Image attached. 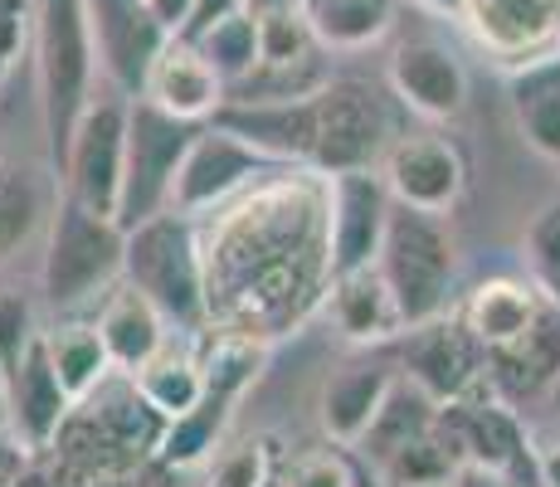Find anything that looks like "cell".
Masks as SVG:
<instances>
[{
    "label": "cell",
    "mask_w": 560,
    "mask_h": 487,
    "mask_svg": "<svg viewBox=\"0 0 560 487\" xmlns=\"http://www.w3.org/2000/svg\"><path fill=\"white\" fill-rule=\"evenodd\" d=\"M210 123L240 132L278 166H312L322 176L375 166L390 151V117L365 83H322L288 103H224Z\"/></svg>",
    "instance_id": "6da1fadb"
},
{
    "label": "cell",
    "mask_w": 560,
    "mask_h": 487,
    "mask_svg": "<svg viewBox=\"0 0 560 487\" xmlns=\"http://www.w3.org/2000/svg\"><path fill=\"white\" fill-rule=\"evenodd\" d=\"M35 54H39V117H45L49 166H63L73 127L89 113L98 79L89 0H35Z\"/></svg>",
    "instance_id": "7a4b0ae2"
},
{
    "label": "cell",
    "mask_w": 560,
    "mask_h": 487,
    "mask_svg": "<svg viewBox=\"0 0 560 487\" xmlns=\"http://www.w3.org/2000/svg\"><path fill=\"white\" fill-rule=\"evenodd\" d=\"M127 264V230L113 214H98L79 205L73 195H54L49 210V240H45V264H39V288L54 317L98 302L113 283H122Z\"/></svg>",
    "instance_id": "3957f363"
},
{
    "label": "cell",
    "mask_w": 560,
    "mask_h": 487,
    "mask_svg": "<svg viewBox=\"0 0 560 487\" xmlns=\"http://www.w3.org/2000/svg\"><path fill=\"white\" fill-rule=\"evenodd\" d=\"M122 278L142 288L161 308V317L176 332H196L210 322V278H205V258L190 214L161 210L152 220L127 230V264Z\"/></svg>",
    "instance_id": "277c9868"
},
{
    "label": "cell",
    "mask_w": 560,
    "mask_h": 487,
    "mask_svg": "<svg viewBox=\"0 0 560 487\" xmlns=\"http://www.w3.org/2000/svg\"><path fill=\"white\" fill-rule=\"evenodd\" d=\"M375 268H381V278L390 283L405 327L444 317L448 302H454V283H458L454 230L444 224V214H424V210H409V205H395Z\"/></svg>",
    "instance_id": "5b68a950"
},
{
    "label": "cell",
    "mask_w": 560,
    "mask_h": 487,
    "mask_svg": "<svg viewBox=\"0 0 560 487\" xmlns=\"http://www.w3.org/2000/svg\"><path fill=\"white\" fill-rule=\"evenodd\" d=\"M205 123L176 117L156 107L152 97H132L127 107V171H122V205H117V224L152 220V214L171 210V190H176L180 161H186L190 142L200 137Z\"/></svg>",
    "instance_id": "8992f818"
},
{
    "label": "cell",
    "mask_w": 560,
    "mask_h": 487,
    "mask_svg": "<svg viewBox=\"0 0 560 487\" xmlns=\"http://www.w3.org/2000/svg\"><path fill=\"white\" fill-rule=\"evenodd\" d=\"M390 356L400 366L405 381H415L424 395H434L439 405L468 399L488 385V346L478 341V332L463 322V312L448 308L444 317H429L419 327H405L390 341Z\"/></svg>",
    "instance_id": "52a82bcc"
},
{
    "label": "cell",
    "mask_w": 560,
    "mask_h": 487,
    "mask_svg": "<svg viewBox=\"0 0 560 487\" xmlns=\"http://www.w3.org/2000/svg\"><path fill=\"white\" fill-rule=\"evenodd\" d=\"M127 107L132 97H93L89 113L73 127V142L63 151V166L54 176L63 181V195L98 214H113L122 205V171H127Z\"/></svg>",
    "instance_id": "ba28073f"
},
{
    "label": "cell",
    "mask_w": 560,
    "mask_h": 487,
    "mask_svg": "<svg viewBox=\"0 0 560 487\" xmlns=\"http://www.w3.org/2000/svg\"><path fill=\"white\" fill-rule=\"evenodd\" d=\"M395 195L375 166H351L327 176V268L351 274L381 258L385 224H390Z\"/></svg>",
    "instance_id": "9c48e42d"
},
{
    "label": "cell",
    "mask_w": 560,
    "mask_h": 487,
    "mask_svg": "<svg viewBox=\"0 0 560 487\" xmlns=\"http://www.w3.org/2000/svg\"><path fill=\"white\" fill-rule=\"evenodd\" d=\"M268 171H278V161L268 156V151L244 142L230 127L205 123L200 137L186 151V161H180L176 190H171V210L200 214V210H210V205H220L224 195H234L244 181L268 176Z\"/></svg>",
    "instance_id": "30bf717a"
},
{
    "label": "cell",
    "mask_w": 560,
    "mask_h": 487,
    "mask_svg": "<svg viewBox=\"0 0 560 487\" xmlns=\"http://www.w3.org/2000/svg\"><path fill=\"white\" fill-rule=\"evenodd\" d=\"M89 20L107 83L122 97H142L147 73H152L156 54L166 49L171 30L147 10V0H89Z\"/></svg>",
    "instance_id": "8fae6325"
},
{
    "label": "cell",
    "mask_w": 560,
    "mask_h": 487,
    "mask_svg": "<svg viewBox=\"0 0 560 487\" xmlns=\"http://www.w3.org/2000/svg\"><path fill=\"white\" fill-rule=\"evenodd\" d=\"M381 176L390 186L395 205H409V210H424V214H448L463 200V186H468L463 151L448 137H434V132L395 137L390 151H385Z\"/></svg>",
    "instance_id": "7c38bea8"
},
{
    "label": "cell",
    "mask_w": 560,
    "mask_h": 487,
    "mask_svg": "<svg viewBox=\"0 0 560 487\" xmlns=\"http://www.w3.org/2000/svg\"><path fill=\"white\" fill-rule=\"evenodd\" d=\"M73 405H79V399L59 381V371H54V361H49L45 332H39V341L30 346L15 361V371L5 375V429L25 443L30 453H45L59 443L63 429H69Z\"/></svg>",
    "instance_id": "4fadbf2b"
},
{
    "label": "cell",
    "mask_w": 560,
    "mask_h": 487,
    "mask_svg": "<svg viewBox=\"0 0 560 487\" xmlns=\"http://www.w3.org/2000/svg\"><path fill=\"white\" fill-rule=\"evenodd\" d=\"M390 89L409 113L429 117V123H448L468 103V73L463 59L439 39H409L390 59Z\"/></svg>",
    "instance_id": "5bb4252c"
},
{
    "label": "cell",
    "mask_w": 560,
    "mask_h": 487,
    "mask_svg": "<svg viewBox=\"0 0 560 487\" xmlns=\"http://www.w3.org/2000/svg\"><path fill=\"white\" fill-rule=\"evenodd\" d=\"M444 429L454 434L463 463L472 468H492V473H512L526 453V429L516 419V409L492 390H478L468 399H454V405L439 409Z\"/></svg>",
    "instance_id": "9a60e30c"
},
{
    "label": "cell",
    "mask_w": 560,
    "mask_h": 487,
    "mask_svg": "<svg viewBox=\"0 0 560 487\" xmlns=\"http://www.w3.org/2000/svg\"><path fill=\"white\" fill-rule=\"evenodd\" d=\"M560 381V302L546 298L541 317L508 346L488 351V385L502 399H536Z\"/></svg>",
    "instance_id": "2e32d148"
},
{
    "label": "cell",
    "mask_w": 560,
    "mask_h": 487,
    "mask_svg": "<svg viewBox=\"0 0 560 487\" xmlns=\"http://www.w3.org/2000/svg\"><path fill=\"white\" fill-rule=\"evenodd\" d=\"M142 97H152L156 107L176 117H190V123H210L224 107V79L214 73V63L200 54L196 39L171 35L166 49L156 54L152 73H147Z\"/></svg>",
    "instance_id": "e0dca14e"
},
{
    "label": "cell",
    "mask_w": 560,
    "mask_h": 487,
    "mask_svg": "<svg viewBox=\"0 0 560 487\" xmlns=\"http://www.w3.org/2000/svg\"><path fill=\"white\" fill-rule=\"evenodd\" d=\"M395 385V371L381 361H347L322 381L317 395V415H322V434L341 449H357L365 439V429L375 425L385 395Z\"/></svg>",
    "instance_id": "ac0fdd59"
},
{
    "label": "cell",
    "mask_w": 560,
    "mask_h": 487,
    "mask_svg": "<svg viewBox=\"0 0 560 487\" xmlns=\"http://www.w3.org/2000/svg\"><path fill=\"white\" fill-rule=\"evenodd\" d=\"M463 15L482 45L522 63L560 49V0H463Z\"/></svg>",
    "instance_id": "d6986e66"
},
{
    "label": "cell",
    "mask_w": 560,
    "mask_h": 487,
    "mask_svg": "<svg viewBox=\"0 0 560 487\" xmlns=\"http://www.w3.org/2000/svg\"><path fill=\"white\" fill-rule=\"evenodd\" d=\"M327 317L341 337L357 341V346H390L405 332V317H400V308H395V292L375 264L351 268V274H331Z\"/></svg>",
    "instance_id": "ffe728a7"
},
{
    "label": "cell",
    "mask_w": 560,
    "mask_h": 487,
    "mask_svg": "<svg viewBox=\"0 0 560 487\" xmlns=\"http://www.w3.org/2000/svg\"><path fill=\"white\" fill-rule=\"evenodd\" d=\"M93 322H98V337L107 346V356H113V371H122V375L142 371L161 346H166V332H171V322L161 317L156 302L147 298L142 288L127 283V278L103 292Z\"/></svg>",
    "instance_id": "44dd1931"
},
{
    "label": "cell",
    "mask_w": 560,
    "mask_h": 487,
    "mask_svg": "<svg viewBox=\"0 0 560 487\" xmlns=\"http://www.w3.org/2000/svg\"><path fill=\"white\" fill-rule=\"evenodd\" d=\"M508 97H512V117L522 142L541 161L560 166V49L516 63Z\"/></svg>",
    "instance_id": "7402d4cb"
},
{
    "label": "cell",
    "mask_w": 560,
    "mask_h": 487,
    "mask_svg": "<svg viewBox=\"0 0 560 487\" xmlns=\"http://www.w3.org/2000/svg\"><path fill=\"white\" fill-rule=\"evenodd\" d=\"M541 308H546V292L536 288L532 278H512V274L488 278V283H478L458 302L463 322L478 332V341L488 346V351L522 337V332L541 317Z\"/></svg>",
    "instance_id": "603a6c76"
},
{
    "label": "cell",
    "mask_w": 560,
    "mask_h": 487,
    "mask_svg": "<svg viewBox=\"0 0 560 487\" xmlns=\"http://www.w3.org/2000/svg\"><path fill=\"white\" fill-rule=\"evenodd\" d=\"M240 399L244 395L205 385L200 405H190L186 415L166 419V434H161V443H156V459L166 463V468H196V463H205L214 449H220V434L230 429Z\"/></svg>",
    "instance_id": "cb8c5ba5"
},
{
    "label": "cell",
    "mask_w": 560,
    "mask_h": 487,
    "mask_svg": "<svg viewBox=\"0 0 560 487\" xmlns=\"http://www.w3.org/2000/svg\"><path fill=\"white\" fill-rule=\"evenodd\" d=\"M439 399L434 395H424L415 381H405V375H395V385H390V395H385V405H381V415H375V425L365 429V439L357 443V449L365 453V459L381 468L390 453H400L409 439H419L424 429H434L439 425Z\"/></svg>",
    "instance_id": "d4e9b609"
},
{
    "label": "cell",
    "mask_w": 560,
    "mask_h": 487,
    "mask_svg": "<svg viewBox=\"0 0 560 487\" xmlns=\"http://www.w3.org/2000/svg\"><path fill=\"white\" fill-rule=\"evenodd\" d=\"M45 346H49V361L59 371V381L69 385L73 399H89L93 390L107 381L113 371V356L98 337V322H83V317H59L54 327H45Z\"/></svg>",
    "instance_id": "484cf974"
},
{
    "label": "cell",
    "mask_w": 560,
    "mask_h": 487,
    "mask_svg": "<svg viewBox=\"0 0 560 487\" xmlns=\"http://www.w3.org/2000/svg\"><path fill=\"white\" fill-rule=\"evenodd\" d=\"M303 15L322 49H365L390 35L395 0H303Z\"/></svg>",
    "instance_id": "4316f807"
},
{
    "label": "cell",
    "mask_w": 560,
    "mask_h": 487,
    "mask_svg": "<svg viewBox=\"0 0 560 487\" xmlns=\"http://www.w3.org/2000/svg\"><path fill=\"white\" fill-rule=\"evenodd\" d=\"M132 385L142 390V399L156 409L161 419L186 415L190 405H200L205 395V361L186 346H161L142 371H132Z\"/></svg>",
    "instance_id": "83f0119b"
},
{
    "label": "cell",
    "mask_w": 560,
    "mask_h": 487,
    "mask_svg": "<svg viewBox=\"0 0 560 487\" xmlns=\"http://www.w3.org/2000/svg\"><path fill=\"white\" fill-rule=\"evenodd\" d=\"M54 210V200L39 186V171L25 161L0 156V264L20 254V244L39 230V220Z\"/></svg>",
    "instance_id": "f1b7e54d"
},
{
    "label": "cell",
    "mask_w": 560,
    "mask_h": 487,
    "mask_svg": "<svg viewBox=\"0 0 560 487\" xmlns=\"http://www.w3.org/2000/svg\"><path fill=\"white\" fill-rule=\"evenodd\" d=\"M458 468H463V453L454 434L444 429V419H439L434 429H424L419 439H409L400 453H390L381 463V478L390 487H448L458 478Z\"/></svg>",
    "instance_id": "f546056e"
},
{
    "label": "cell",
    "mask_w": 560,
    "mask_h": 487,
    "mask_svg": "<svg viewBox=\"0 0 560 487\" xmlns=\"http://www.w3.org/2000/svg\"><path fill=\"white\" fill-rule=\"evenodd\" d=\"M200 54L214 63V73L224 79V93L234 89L240 79H249V73L264 63V49H258V20L249 10H234V15L214 20L205 35H196Z\"/></svg>",
    "instance_id": "4dcf8cb0"
},
{
    "label": "cell",
    "mask_w": 560,
    "mask_h": 487,
    "mask_svg": "<svg viewBox=\"0 0 560 487\" xmlns=\"http://www.w3.org/2000/svg\"><path fill=\"white\" fill-rule=\"evenodd\" d=\"M322 83H331L327 63H322V49L307 54V59H293V63H258L249 79H240L224 103H288V97H303V93H317Z\"/></svg>",
    "instance_id": "1f68e13d"
},
{
    "label": "cell",
    "mask_w": 560,
    "mask_h": 487,
    "mask_svg": "<svg viewBox=\"0 0 560 487\" xmlns=\"http://www.w3.org/2000/svg\"><path fill=\"white\" fill-rule=\"evenodd\" d=\"M522 258H526V278L551 302H560V195H551V200L526 220Z\"/></svg>",
    "instance_id": "d6a6232c"
},
{
    "label": "cell",
    "mask_w": 560,
    "mask_h": 487,
    "mask_svg": "<svg viewBox=\"0 0 560 487\" xmlns=\"http://www.w3.org/2000/svg\"><path fill=\"white\" fill-rule=\"evenodd\" d=\"M258 49H264V63H293L322 45L303 10H273V15H258Z\"/></svg>",
    "instance_id": "836d02e7"
},
{
    "label": "cell",
    "mask_w": 560,
    "mask_h": 487,
    "mask_svg": "<svg viewBox=\"0 0 560 487\" xmlns=\"http://www.w3.org/2000/svg\"><path fill=\"white\" fill-rule=\"evenodd\" d=\"M39 317H35V302L30 292L20 288H0V371H15V361L39 341Z\"/></svg>",
    "instance_id": "e575fe53"
},
{
    "label": "cell",
    "mask_w": 560,
    "mask_h": 487,
    "mask_svg": "<svg viewBox=\"0 0 560 487\" xmlns=\"http://www.w3.org/2000/svg\"><path fill=\"white\" fill-rule=\"evenodd\" d=\"M268 473H273L268 439H244V443H230L210 463V487H268Z\"/></svg>",
    "instance_id": "d590c367"
},
{
    "label": "cell",
    "mask_w": 560,
    "mask_h": 487,
    "mask_svg": "<svg viewBox=\"0 0 560 487\" xmlns=\"http://www.w3.org/2000/svg\"><path fill=\"white\" fill-rule=\"evenodd\" d=\"M283 487H357V478H351V463L341 453H307L288 468Z\"/></svg>",
    "instance_id": "8d00e7d4"
},
{
    "label": "cell",
    "mask_w": 560,
    "mask_h": 487,
    "mask_svg": "<svg viewBox=\"0 0 560 487\" xmlns=\"http://www.w3.org/2000/svg\"><path fill=\"white\" fill-rule=\"evenodd\" d=\"M30 39V10L25 0H0V83L15 73L20 54H25Z\"/></svg>",
    "instance_id": "74e56055"
},
{
    "label": "cell",
    "mask_w": 560,
    "mask_h": 487,
    "mask_svg": "<svg viewBox=\"0 0 560 487\" xmlns=\"http://www.w3.org/2000/svg\"><path fill=\"white\" fill-rule=\"evenodd\" d=\"M25 459H30V449L0 425V487H20V478H25Z\"/></svg>",
    "instance_id": "f35d334b"
},
{
    "label": "cell",
    "mask_w": 560,
    "mask_h": 487,
    "mask_svg": "<svg viewBox=\"0 0 560 487\" xmlns=\"http://www.w3.org/2000/svg\"><path fill=\"white\" fill-rule=\"evenodd\" d=\"M234 10H244V0H196V10H190V25L180 30V35L196 39V35H205V30L214 25V20L234 15Z\"/></svg>",
    "instance_id": "ab89813d"
},
{
    "label": "cell",
    "mask_w": 560,
    "mask_h": 487,
    "mask_svg": "<svg viewBox=\"0 0 560 487\" xmlns=\"http://www.w3.org/2000/svg\"><path fill=\"white\" fill-rule=\"evenodd\" d=\"M147 10H152L161 25L171 30V35H180V30L190 25V10H196V0H147Z\"/></svg>",
    "instance_id": "60d3db41"
},
{
    "label": "cell",
    "mask_w": 560,
    "mask_h": 487,
    "mask_svg": "<svg viewBox=\"0 0 560 487\" xmlns=\"http://www.w3.org/2000/svg\"><path fill=\"white\" fill-rule=\"evenodd\" d=\"M454 487H512V473H492V468H472V463H463Z\"/></svg>",
    "instance_id": "b9f144b4"
},
{
    "label": "cell",
    "mask_w": 560,
    "mask_h": 487,
    "mask_svg": "<svg viewBox=\"0 0 560 487\" xmlns=\"http://www.w3.org/2000/svg\"><path fill=\"white\" fill-rule=\"evenodd\" d=\"M536 478H541V487H560V439L536 449Z\"/></svg>",
    "instance_id": "7bdbcfd3"
},
{
    "label": "cell",
    "mask_w": 560,
    "mask_h": 487,
    "mask_svg": "<svg viewBox=\"0 0 560 487\" xmlns=\"http://www.w3.org/2000/svg\"><path fill=\"white\" fill-rule=\"evenodd\" d=\"M244 10L258 20V15H273V10H303V0H244Z\"/></svg>",
    "instance_id": "ee69618b"
},
{
    "label": "cell",
    "mask_w": 560,
    "mask_h": 487,
    "mask_svg": "<svg viewBox=\"0 0 560 487\" xmlns=\"http://www.w3.org/2000/svg\"><path fill=\"white\" fill-rule=\"evenodd\" d=\"M419 5H429V10H463V0H419Z\"/></svg>",
    "instance_id": "f6af8a7d"
},
{
    "label": "cell",
    "mask_w": 560,
    "mask_h": 487,
    "mask_svg": "<svg viewBox=\"0 0 560 487\" xmlns=\"http://www.w3.org/2000/svg\"><path fill=\"white\" fill-rule=\"evenodd\" d=\"M0 425H5V371H0Z\"/></svg>",
    "instance_id": "bcb514c9"
},
{
    "label": "cell",
    "mask_w": 560,
    "mask_h": 487,
    "mask_svg": "<svg viewBox=\"0 0 560 487\" xmlns=\"http://www.w3.org/2000/svg\"><path fill=\"white\" fill-rule=\"evenodd\" d=\"M448 487H454V483H448Z\"/></svg>",
    "instance_id": "7dc6e473"
}]
</instances>
